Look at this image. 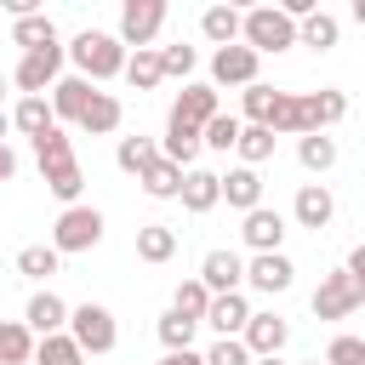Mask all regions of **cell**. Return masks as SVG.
<instances>
[{"mask_svg": "<svg viewBox=\"0 0 365 365\" xmlns=\"http://www.w3.org/2000/svg\"><path fill=\"white\" fill-rule=\"evenodd\" d=\"M297 160H302V171L325 177V171L336 165V137H325V131H314V137H297Z\"/></svg>", "mask_w": 365, "mask_h": 365, "instance_id": "obj_31", "label": "cell"}, {"mask_svg": "<svg viewBox=\"0 0 365 365\" xmlns=\"http://www.w3.org/2000/svg\"><path fill=\"white\" fill-rule=\"evenodd\" d=\"M251 365H285V359H279V354H268V359H251Z\"/></svg>", "mask_w": 365, "mask_h": 365, "instance_id": "obj_48", "label": "cell"}, {"mask_svg": "<svg viewBox=\"0 0 365 365\" xmlns=\"http://www.w3.org/2000/svg\"><path fill=\"white\" fill-rule=\"evenodd\" d=\"M91 97H97V86H91V80H80V74H63V80L51 86V114L80 125V114L91 108Z\"/></svg>", "mask_w": 365, "mask_h": 365, "instance_id": "obj_17", "label": "cell"}, {"mask_svg": "<svg viewBox=\"0 0 365 365\" xmlns=\"http://www.w3.org/2000/svg\"><path fill=\"white\" fill-rule=\"evenodd\" d=\"M291 279H297V268H291V257H285V251H262V257H251V262H245V285H251V291H262V297L291 291Z\"/></svg>", "mask_w": 365, "mask_h": 365, "instance_id": "obj_11", "label": "cell"}, {"mask_svg": "<svg viewBox=\"0 0 365 365\" xmlns=\"http://www.w3.org/2000/svg\"><path fill=\"white\" fill-rule=\"evenodd\" d=\"M165 29V0H125L120 6V46L125 51H148L154 46V34Z\"/></svg>", "mask_w": 365, "mask_h": 365, "instance_id": "obj_6", "label": "cell"}, {"mask_svg": "<svg viewBox=\"0 0 365 365\" xmlns=\"http://www.w3.org/2000/svg\"><path fill=\"white\" fill-rule=\"evenodd\" d=\"M302 114H308V137L314 131H331L342 114H348V97L336 86H319V91H302Z\"/></svg>", "mask_w": 365, "mask_h": 365, "instance_id": "obj_18", "label": "cell"}, {"mask_svg": "<svg viewBox=\"0 0 365 365\" xmlns=\"http://www.w3.org/2000/svg\"><path fill=\"white\" fill-rule=\"evenodd\" d=\"M171 308L205 325V308H211V291H205V279H200V274H194V279H182V285H177V297H171Z\"/></svg>", "mask_w": 365, "mask_h": 365, "instance_id": "obj_38", "label": "cell"}, {"mask_svg": "<svg viewBox=\"0 0 365 365\" xmlns=\"http://www.w3.org/2000/svg\"><path fill=\"white\" fill-rule=\"evenodd\" d=\"M0 103H6V74H0Z\"/></svg>", "mask_w": 365, "mask_h": 365, "instance_id": "obj_49", "label": "cell"}, {"mask_svg": "<svg viewBox=\"0 0 365 365\" xmlns=\"http://www.w3.org/2000/svg\"><path fill=\"white\" fill-rule=\"evenodd\" d=\"M251 302H245V291H228V297H211V308H205V325L217 331V336H245V325H251Z\"/></svg>", "mask_w": 365, "mask_h": 365, "instance_id": "obj_15", "label": "cell"}, {"mask_svg": "<svg viewBox=\"0 0 365 365\" xmlns=\"http://www.w3.org/2000/svg\"><path fill=\"white\" fill-rule=\"evenodd\" d=\"M68 57H74L80 80H91V86H97V80L125 74V63H131V51L120 46V34H108V29H86V34H74Z\"/></svg>", "mask_w": 365, "mask_h": 365, "instance_id": "obj_2", "label": "cell"}, {"mask_svg": "<svg viewBox=\"0 0 365 365\" xmlns=\"http://www.w3.org/2000/svg\"><path fill=\"white\" fill-rule=\"evenodd\" d=\"M222 114V103H217V86H200V80H188L182 91H177V103H171V120H188V125H211Z\"/></svg>", "mask_w": 365, "mask_h": 365, "instance_id": "obj_13", "label": "cell"}, {"mask_svg": "<svg viewBox=\"0 0 365 365\" xmlns=\"http://www.w3.org/2000/svg\"><path fill=\"white\" fill-rule=\"evenodd\" d=\"M200 148H205V131H200V125H188V120H165V148H160V154H165L171 165L194 171Z\"/></svg>", "mask_w": 365, "mask_h": 365, "instance_id": "obj_19", "label": "cell"}, {"mask_svg": "<svg viewBox=\"0 0 365 365\" xmlns=\"http://www.w3.org/2000/svg\"><path fill=\"white\" fill-rule=\"evenodd\" d=\"M359 302H365V291L354 285L348 268H336V274H325L319 291H314V319H348V314H359Z\"/></svg>", "mask_w": 365, "mask_h": 365, "instance_id": "obj_8", "label": "cell"}, {"mask_svg": "<svg viewBox=\"0 0 365 365\" xmlns=\"http://www.w3.org/2000/svg\"><path fill=\"white\" fill-rule=\"evenodd\" d=\"M240 234H245V245L262 257V251H279V240H285V217L279 211H268V205H257L245 222H240Z\"/></svg>", "mask_w": 365, "mask_h": 365, "instance_id": "obj_21", "label": "cell"}, {"mask_svg": "<svg viewBox=\"0 0 365 365\" xmlns=\"http://www.w3.org/2000/svg\"><path fill=\"white\" fill-rule=\"evenodd\" d=\"M160 365H205V354H194V348H182V354H165Z\"/></svg>", "mask_w": 365, "mask_h": 365, "instance_id": "obj_44", "label": "cell"}, {"mask_svg": "<svg viewBox=\"0 0 365 365\" xmlns=\"http://www.w3.org/2000/svg\"><path fill=\"white\" fill-rule=\"evenodd\" d=\"M194 331H200V319H188V314H177V308H165V314H160V342H165V354L194 348Z\"/></svg>", "mask_w": 365, "mask_h": 365, "instance_id": "obj_35", "label": "cell"}, {"mask_svg": "<svg viewBox=\"0 0 365 365\" xmlns=\"http://www.w3.org/2000/svg\"><path fill=\"white\" fill-rule=\"evenodd\" d=\"M34 160H40V177H46V188H51L63 205H80L86 171H80V160H74V143H68V131H63V125H57V131H46V137H34Z\"/></svg>", "mask_w": 365, "mask_h": 365, "instance_id": "obj_1", "label": "cell"}, {"mask_svg": "<svg viewBox=\"0 0 365 365\" xmlns=\"http://www.w3.org/2000/svg\"><path fill=\"white\" fill-rule=\"evenodd\" d=\"M182 177H188V171H182V165H171V160L160 154L137 182H143V194H148V200H177V194H182Z\"/></svg>", "mask_w": 365, "mask_h": 365, "instance_id": "obj_27", "label": "cell"}, {"mask_svg": "<svg viewBox=\"0 0 365 365\" xmlns=\"http://www.w3.org/2000/svg\"><path fill=\"white\" fill-rule=\"evenodd\" d=\"M51 245H57L63 257L103 245V211H97V205H63V217H57V228H51Z\"/></svg>", "mask_w": 365, "mask_h": 365, "instance_id": "obj_4", "label": "cell"}, {"mask_svg": "<svg viewBox=\"0 0 365 365\" xmlns=\"http://www.w3.org/2000/svg\"><path fill=\"white\" fill-rule=\"evenodd\" d=\"M200 34H205L217 51H222V46H240V34H245V11H234V6H205Z\"/></svg>", "mask_w": 365, "mask_h": 365, "instance_id": "obj_22", "label": "cell"}, {"mask_svg": "<svg viewBox=\"0 0 365 365\" xmlns=\"http://www.w3.org/2000/svg\"><path fill=\"white\" fill-rule=\"evenodd\" d=\"M68 336L80 342V354H108L120 342V325L103 302H80V308H68Z\"/></svg>", "mask_w": 365, "mask_h": 365, "instance_id": "obj_5", "label": "cell"}, {"mask_svg": "<svg viewBox=\"0 0 365 365\" xmlns=\"http://www.w3.org/2000/svg\"><path fill=\"white\" fill-rule=\"evenodd\" d=\"M137 257H143V262H171V257H177V228L143 222V228H137Z\"/></svg>", "mask_w": 365, "mask_h": 365, "instance_id": "obj_29", "label": "cell"}, {"mask_svg": "<svg viewBox=\"0 0 365 365\" xmlns=\"http://www.w3.org/2000/svg\"><path fill=\"white\" fill-rule=\"evenodd\" d=\"M154 160H160L154 137H120V148H114V165H120L125 177H143V171H148Z\"/></svg>", "mask_w": 365, "mask_h": 365, "instance_id": "obj_30", "label": "cell"}, {"mask_svg": "<svg viewBox=\"0 0 365 365\" xmlns=\"http://www.w3.org/2000/svg\"><path fill=\"white\" fill-rule=\"evenodd\" d=\"M6 131H11V114H6V108H0V143H6Z\"/></svg>", "mask_w": 365, "mask_h": 365, "instance_id": "obj_46", "label": "cell"}, {"mask_svg": "<svg viewBox=\"0 0 365 365\" xmlns=\"http://www.w3.org/2000/svg\"><path fill=\"white\" fill-rule=\"evenodd\" d=\"M222 200L234 205V211H257L262 205V171H251V165H234L228 177H222Z\"/></svg>", "mask_w": 365, "mask_h": 365, "instance_id": "obj_23", "label": "cell"}, {"mask_svg": "<svg viewBox=\"0 0 365 365\" xmlns=\"http://www.w3.org/2000/svg\"><path fill=\"white\" fill-rule=\"evenodd\" d=\"M336 34H342V23H336L331 11H314V17H302V23H297V46H314V51H331V46H336Z\"/></svg>", "mask_w": 365, "mask_h": 365, "instance_id": "obj_32", "label": "cell"}, {"mask_svg": "<svg viewBox=\"0 0 365 365\" xmlns=\"http://www.w3.org/2000/svg\"><path fill=\"white\" fill-rule=\"evenodd\" d=\"M200 279H205V291H211V297H228V291H240V285H245V257H240V251H228V245H217V251H205Z\"/></svg>", "mask_w": 365, "mask_h": 365, "instance_id": "obj_10", "label": "cell"}, {"mask_svg": "<svg viewBox=\"0 0 365 365\" xmlns=\"http://www.w3.org/2000/svg\"><path fill=\"white\" fill-rule=\"evenodd\" d=\"M34 365H86V354H80V342H74L68 331H57V336H40Z\"/></svg>", "mask_w": 365, "mask_h": 365, "instance_id": "obj_36", "label": "cell"}, {"mask_svg": "<svg viewBox=\"0 0 365 365\" xmlns=\"http://www.w3.org/2000/svg\"><path fill=\"white\" fill-rule=\"evenodd\" d=\"M63 57H68V46H46V51H23V63H17V91L23 97H46L57 80H63Z\"/></svg>", "mask_w": 365, "mask_h": 365, "instance_id": "obj_7", "label": "cell"}, {"mask_svg": "<svg viewBox=\"0 0 365 365\" xmlns=\"http://www.w3.org/2000/svg\"><path fill=\"white\" fill-rule=\"evenodd\" d=\"M160 63H165V80H171V74H177V80H188V74H194V63H200V51H194V46H165V51H160Z\"/></svg>", "mask_w": 365, "mask_h": 365, "instance_id": "obj_42", "label": "cell"}, {"mask_svg": "<svg viewBox=\"0 0 365 365\" xmlns=\"http://www.w3.org/2000/svg\"><path fill=\"white\" fill-rule=\"evenodd\" d=\"M291 217H297V228H325V222L336 217L331 188H325V182H302V188H297V200H291Z\"/></svg>", "mask_w": 365, "mask_h": 365, "instance_id": "obj_16", "label": "cell"}, {"mask_svg": "<svg viewBox=\"0 0 365 365\" xmlns=\"http://www.w3.org/2000/svg\"><path fill=\"white\" fill-rule=\"evenodd\" d=\"M11 125L34 143V137H46V131H57V114H51V103L46 97H17V108H11Z\"/></svg>", "mask_w": 365, "mask_h": 365, "instance_id": "obj_24", "label": "cell"}, {"mask_svg": "<svg viewBox=\"0 0 365 365\" xmlns=\"http://www.w3.org/2000/svg\"><path fill=\"white\" fill-rule=\"evenodd\" d=\"M182 211H194V217H205L211 205H222V177L217 171H205V165H194L188 177H182Z\"/></svg>", "mask_w": 365, "mask_h": 365, "instance_id": "obj_20", "label": "cell"}, {"mask_svg": "<svg viewBox=\"0 0 365 365\" xmlns=\"http://www.w3.org/2000/svg\"><path fill=\"white\" fill-rule=\"evenodd\" d=\"M348 274H354V285L365 291V245H354V251H348Z\"/></svg>", "mask_w": 365, "mask_h": 365, "instance_id": "obj_43", "label": "cell"}, {"mask_svg": "<svg viewBox=\"0 0 365 365\" xmlns=\"http://www.w3.org/2000/svg\"><path fill=\"white\" fill-rule=\"evenodd\" d=\"M34 348H40V336L23 319H0V365H29Z\"/></svg>", "mask_w": 365, "mask_h": 365, "instance_id": "obj_25", "label": "cell"}, {"mask_svg": "<svg viewBox=\"0 0 365 365\" xmlns=\"http://www.w3.org/2000/svg\"><path fill=\"white\" fill-rule=\"evenodd\" d=\"M325 365H365V336H331Z\"/></svg>", "mask_w": 365, "mask_h": 365, "instance_id": "obj_41", "label": "cell"}, {"mask_svg": "<svg viewBox=\"0 0 365 365\" xmlns=\"http://www.w3.org/2000/svg\"><path fill=\"white\" fill-rule=\"evenodd\" d=\"M308 365H319V359H308Z\"/></svg>", "mask_w": 365, "mask_h": 365, "instance_id": "obj_50", "label": "cell"}, {"mask_svg": "<svg viewBox=\"0 0 365 365\" xmlns=\"http://www.w3.org/2000/svg\"><path fill=\"white\" fill-rule=\"evenodd\" d=\"M205 365H251V348L240 336H217L211 354H205Z\"/></svg>", "mask_w": 365, "mask_h": 365, "instance_id": "obj_40", "label": "cell"}, {"mask_svg": "<svg viewBox=\"0 0 365 365\" xmlns=\"http://www.w3.org/2000/svg\"><path fill=\"white\" fill-rule=\"evenodd\" d=\"M120 120H125V108H120V97H108V91H97V97H91V108L80 114V131H86V137H108V131H120Z\"/></svg>", "mask_w": 365, "mask_h": 365, "instance_id": "obj_26", "label": "cell"}, {"mask_svg": "<svg viewBox=\"0 0 365 365\" xmlns=\"http://www.w3.org/2000/svg\"><path fill=\"white\" fill-rule=\"evenodd\" d=\"M234 154H240V165H251V171H257L262 160H274V131H268V125H245Z\"/></svg>", "mask_w": 365, "mask_h": 365, "instance_id": "obj_37", "label": "cell"}, {"mask_svg": "<svg viewBox=\"0 0 365 365\" xmlns=\"http://www.w3.org/2000/svg\"><path fill=\"white\" fill-rule=\"evenodd\" d=\"M11 177H17V154L0 143V182H11Z\"/></svg>", "mask_w": 365, "mask_h": 365, "instance_id": "obj_45", "label": "cell"}, {"mask_svg": "<svg viewBox=\"0 0 365 365\" xmlns=\"http://www.w3.org/2000/svg\"><path fill=\"white\" fill-rule=\"evenodd\" d=\"M63 268V251L57 245H23L17 251V274H29V279H51Z\"/></svg>", "mask_w": 365, "mask_h": 365, "instance_id": "obj_34", "label": "cell"}, {"mask_svg": "<svg viewBox=\"0 0 365 365\" xmlns=\"http://www.w3.org/2000/svg\"><path fill=\"white\" fill-rule=\"evenodd\" d=\"M11 46H23V51H46V46H57V23H51L46 11L17 17V23H11Z\"/></svg>", "mask_w": 365, "mask_h": 365, "instance_id": "obj_28", "label": "cell"}, {"mask_svg": "<svg viewBox=\"0 0 365 365\" xmlns=\"http://www.w3.org/2000/svg\"><path fill=\"white\" fill-rule=\"evenodd\" d=\"M245 348H251V359H268V354H279L285 342H291V325L274 314V308H257L251 314V325H245V336H240Z\"/></svg>", "mask_w": 365, "mask_h": 365, "instance_id": "obj_12", "label": "cell"}, {"mask_svg": "<svg viewBox=\"0 0 365 365\" xmlns=\"http://www.w3.org/2000/svg\"><path fill=\"white\" fill-rule=\"evenodd\" d=\"M240 40H245L257 57H262V51H285V46H297V23H291L279 6H251Z\"/></svg>", "mask_w": 365, "mask_h": 365, "instance_id": "obj_3", "label": "cell"}, {"mask_svg": "<svg viewBox=\"0 0 365 365\" xmlns=\"http://www.w3.org/2000/svg\"><path fill=\"white\" fill-rule=\"evenodd\" d=\"M240 131H245V120H240V114H217V120L205 125V148L228 154V148H240Z\"/></svg>", "mask_w": 365, "mask_h": 365, "instance_id": "obj_39", "label": "cell"}, {"mask_svg": "<svg viewBox=\"0 0 365 365\" xmlns=\"http://www.w3.org/2000/svg\"><path fill=\"white\" fill-rule=\"evenodd\" d=\"M257 68H262V57L240 40V46H222V51H211V86H257Z\"/></svg>", "mask_w": 365, "mask_h": 365, "instance_id": "obj_9", "label": "cell"}, {"mask_svg": "<svg viewBox=\"0 0 365 365\" xmlns=\"http://www.w3.org/2000/svg\"><path fill=\"white\" fill-rule=\"evenodd\" d=\"M23 325H29L34 336H57V331H68V302H63L57 291H34L29 308H23Z\"/></svg>", "mask_w": 365, "mask_h": 365, "instance_id": "obj_14", "label": "cell"}, {"mask_svg": "<svg viewBox=\"0 0 365 365\" xmlns=\"http://www.w3.org/2000/svg\"><path fill=\"white\" fill-rule=\"evenodd\" d=\"M125 80H131V91H154L160 80H165V63H160V51L148 46V51H131V63H125Z\"/></svg>", "mask_w": 365, "mask_h": 365, "instance_id": "obj_33", "label": "cell"}, {"mask_svg": "<svg viewBox=\"0 0 365 365\" xmlns=\"http://www.w3.org/2000/svg\"><path fill=\"white\" fill-rule=\"evenodd\" d=\"M354 23H365V0H354Z\"/></svg>", "mask_w": 365, "mask_h": 365, "instance_id": "obj_47", "label": "cell"}]
</instances>
